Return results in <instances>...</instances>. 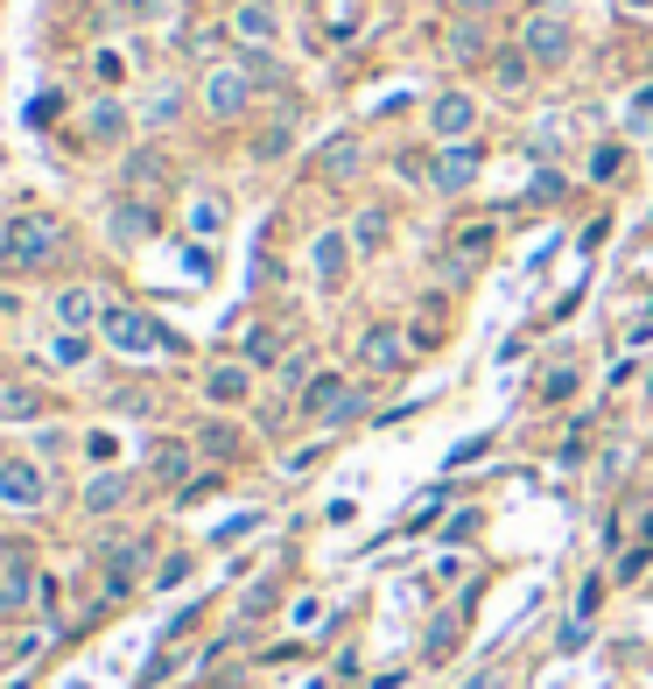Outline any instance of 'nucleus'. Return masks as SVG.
Segmentation results:
<instances>
[{
	"label": "nucleus",
	"instance_id": "1",
	"mask_svg": "<svg viewBox=\"0 0 653 689\" xmlns=\"http://www.w3.org/2000/svg\"><path fill=\"white\" fill-rule=\"evenodd\" d=\"M0 233H8L0 261L22 267V275H35V267H56V261H64V246H71L64 219H50V212H14L8 225H0Z\"/></svg>",
	"mask_w": 653,
	"mask_h": 689
},
{
	"label": "nucleus",
	"instance_id": "2",
	"mask_svg": "<svg viewBox=\"0 0 653 689\" xmlns=\"http://www.w3.org/2000/svg\"><path fill=\"white\" fill-rule=\"evenodd\" d=\"M254 99H260V85H254V71H246L239 56H218V64H204V78H197V106H204V120L239 127L246 113H254Z\"/></svg>",
	"mask_w": 653,
	"mask_h": 689
},
{
	"label": "nucleus",
	"instance_id": "3",
	"mask_svg": "<svg viewBox=\"0 0 653 689\" xmlns=\"http://www.w3.org/2000/svg\"><path fill=\"white\" fill-rule=\"evenodd\" d=\"M99 338L113 344V352H127V359H148V352H176V338L162 331L148 310H127V303H106V317H99Z\"/></svg>",
	"mask_w": 653,
	"mask_h": 689
},
{
	"label": "nucleus",
	"instance_id": "4",
	"mask_svg": "<svg viewBox=\"0 0 653 689\" xmlns=\"http://www.w3.org/2000/svg\"><path fill=\"white\" fill-rule=\"evenodd\" d=\"M513 43H521L542 71H563L569 56H576V22H569V14H555V8H534L527 22L513 29Z\"/></svg>",
	"mask_w": 653,
	"mask_h": 689
},
{
	"label": "nucleus",
	"instance_id": "5",
	"mask_svg": "<svg viewBox=\"0 0 653 689\" xmlns=\"http://www.w3.org/2000/svg\"><path fill=\"white\" fill-rule=\"evenodd\" d=\"M0 507H8V513H43L50 507L43 457H0Z\"/></svg>",
	"mask_w": 653,
	"mask_h": 689
},
{
	"label": "nucleus",
	"instance_id": "6",
	"mask_svg": "<svg viewBox=\"0 0 653 689\" xmlns=\"http://www.w3.org/2000/svg\"><path fill=\"white\" fill-rule=\"evenodd\" d=\"M352 261H358V246H352L344 225H323V233L310 240V282H317L323 296H338L344 282H352Z\"/></svg>",
	"mask_w": 653,
	"mask_h": 689
},
{
	"label": "nucleus",
	"instance_id": "7",
	"mask_svg": "<svg viewBox=\"0 0 653 689\" xmlns=\"http://www.w3.org/2000/svg\"><path fill=\"white\" fill-rule=\"evenodd\" d=\"M478 169H485L478 141H443L429 156V190H436V198H464V190L478 183Z\"/></svg>",
	"mask_w": 653,
	"mask_h": 689
},
{
	"label": "nucleus",
	"instance_id": "8",
	"mask_svg": "<svg viewBox=\"0 0 653 689\" xmlns=\"http://www.w3.org/2000/svg\"><path fill=\"white\" fill-rule=\"evenodd\" d=\"M225 35H233L239 50H281V8L275 0H233Z\"/></svg>",
	"mask_w": 653,
	"mask_h": 689
},
{
	"label": "nucleus",
	"instance_id": "9",
	"mask_svg": "<svg viewBox=\"0 0 653 689\" xmlns=\"http://www.w3.org/2000/svg\"><path fill=\"white\" fill-rule=\"evenodd\" d=\"M429 134H436V141H471V134H478V99L464 85H443L429 99Z\"/></svg>",
	"mask_w": 653,
	"mask_h": 689
},
{
	"label": "nucleus",
	"instance_id": "10",
	"mask_svg": "<svg viewBox=\"0 0 653 689\" xmlns=\"http://www.w3.org/2000/svg\"><path fill=\"white\" fill-rule=\"evenodd\" d=\"M35 605V563H29V542H8V556H0V619H14V612Z\"/></svg>",
	"mask_w": 653,
	"mask_h": 689
},
{
	"label": "nucleus",
	"instance_id": "11",
	"mask_svg": "<svg viewBox=\"0 0 653 689\" xmlns=\"http://www.w3.org/2000/svg\"><path fill=\"white\" fill-rule=\"evenodd\" d=\"M183 113H190V92L176 78H162V85H148L141 99H133V120H141L148 134H169V127H183Z\"/></svg>",
	"mask_w": 653,
	"mask_h": 689
},
{
	"label": "nucleus",
	"instance_id": "12",
	"mask_svg": "<svg viewBox=\"0 0 653 689\" xmlns=\"http://www.w3.org/2000/svg\"><path fill=\"white\" fill-rule=\"evenodd\" d=\"M133 500V471H92L85 478V492H78V513H85V521H106V513H120Z\"/></svg>",
	"mask_w": 653,
	"mask_h": 689
},
{
	"label": "nucleus",
	"instance_id": "13",
	"mask_svg": "<svg viewBox=\"0 0 653 689\" xmlns=\"http://www.w3.org/2000/svg\"><path fill=\"white\" fill-rule=\"evenodd\" d=\"M204 401L211 409H246V401H254V367H246V359H218V367L204 373Z\"/></svg>",
	"mask_w": 653,
	"mask_h": 689
},
{
	"label": "nucleus",
	"instance_id": "14",
	"mask_svg": "<svg viewBox=\"0 0 653 689\" xmlns=\"http://www.w3.org/2000/svg\"><path fill=\"white\" fill-rule=\"evenodd\" d=\"M106 233H113V246L156 240V204H148V198H113L106 204Z\"/></svg>",
	"mask_w": 653,
	"mask_h": 689
},
{
	"label": "nucleus",
	"instance_id": "15",
	"mask_svg": "<svg viewBox=\"0 0 653 689\" xmlns=\"http://www.w3.org/2000/svg\"><path fill=\"white\" fill-rule=\"evenodd\" d=\"M358 359H366L373 373H400L408 367V338H400V324H366V331H358Z\"/></svg>",
	"mask_w": 653,
	"mask_h": 689
},
{
	"label": "nucleus",
	"instance_id": "16",
	"mask_svg": "<svg viewBox=\"0 0 653 689\" xmlns=\"http://www.w3.org/2000/svg\"><path fill=\"white\" fill-rule=\"evenodd\" d=\"M443 56L450 64H492V29L478 22V14H457L443 29Z\"/></svg>",
	"mask_w": 653,
	"mask_h": 689
},
{
	"label": "nucleus",
	"instance_id": "17",
	"mask_svg": "<svg viewBox=\"0 0 653 689\" xmlns=\"http://www.w3.org/2000/svg\"><path fill=\"white\" fill-rule=\"evenodd\" d=\"M99 317H106L99 289H85V282H64V289H56V331H92Z\"/></svg>",
	"mask_w": 653,
	"mask_h": 689
},
{
	"label": "nucleus",
	"instance_id": "18",
	"mask_svg": "<svg viewBox=\"0 0 653 689\" xmlns=\"http://www.w3.org/2000/svg\"><path fill=\"white\" fill-rule=\"evenodd\" d=\"M133 127H141V120H133V106H120V99H92V106H85V134H92L99 148L127 141Z\"/></svg>",
	"mask_w": 653,
	"mask_h": 689
},
{
	"label": "nucleus",
	"instance_id": "19",
	"mask_svg": "<svg viewBox=\"0 0 653 689\" xmlns=\"http://www.w3.org/2000/svg\"><path fill=\"white\" fill-rule=\"evenodd\" d=\"M492 92H506V99H513V92H527L534 85V71H542V64H534V56L521 50V43H506V50H492Z\"/></svg>",
	"mask_w": 653,
	"mask_h": 689
},
{
	"label": "nucleus",
	"instance_id": "20",
	"mask_svg": "<svg viewBox=\"0 0 653 689\" xmlns=\"http://www.w3.org/2000/svg\"><path fill=\"white\" fill-rule=\"evenodd\" d=\"M190 465H197V444H183V436H162L156 457H148V471H156L162 486H190Z\"/></svg>",
	"mask_w": 653,
	"mask_h": 689
},
{
	"label": "nucleus",
	"instance_id": "21",
	"mask_svg": "<svg viewBox=\"0 0 653 689\" xmlns=\"http://www.w3.org/2000/svg\"><path fill=\"white\" fill-rule=\"evenodd\" d=\"M225 212H233V204H225L218 190H190V204H183V225H190L197 240H218V233H225Z\"/></svg>",
	"mask_w": 653,
	"mask_h": 689
},
{
	"label": "nucleus",
	"instance_id": "22",
	"mask_svg": "<svg viewBox=\"0 0 653 689\" xmlns=\"http://www.w3.org/2000/svg\"><path fill=\"white\" fill-rule=\"evenodd\" d=\"M190 444H197L204 457H218V465H239V457H246V436H239L233 423H197V436H190Z\"/></svg>",
	"mask_w": 653,
	"mask_h": 689
},
{
	"label": "nucleus",
	"instance_id": "23",
	"mask_svg": "<svg viewBox=\"0 0 653 689\" xmlns=\"http://www.w3.org/2000/svg\"><path fill=\"white\" fill-rule=\"evenodd\" d=\"M169 183V156H162V148H133V156H127V190H141V198H148V190H162Z\"/></svg>",
	"mask_w": 653,
	"mask_h": 689
},
{
	"label": "nucleus",
	"instance_id": "24",
	"mask_svg": "<svg viewBox=\"0 0 653 689\" xmlns=\"http://www.w3.org/2000/svg\"><path fill=\"white\" fill-rule=\"evenodd\" d=\"M344 233H352V246H358V254H379V246L394 240V219L379 212V204H366V212H358L352 225H344Z\"/></svg>",
	"mask_w": 653,
	"mask_h": 689
},
{
	"label": "nucleus",
	"instance_id": "25",
	"mask_svg": "<svg viewBox=\"0 0 653 689\" xmlns=\"http://www.w3.org/2000/svg\"><path fill=\"white\" fill-rule=\"evenodd\" d=\"M288 148H296V120H267V127L254 134V148H246V156H254V162H281Z\"/></svg>",
	"mask_w": 653,
	"mask_h": 689
},
{
	"label": "nucleus",
	"instance_id": "26",
	"mask_svg": "<svg viewBox=\"0 0 653 689\" xmlns=\"http://www.w3.org/2000/svg\"><path fill=\"white\" fill-rule=\"evenodd\" d=\"M35 415H43L35 388H0V423H35Z\"/></svg>",
	"mask_w": 653,
	"mask_h": 689
},
{
	"label": "nucleus",
	"instance_id": "27",
	"mask_svg": "<svg viewBox=\"0 0 653 689\" xmlns=\"http://www.w3.org/2000/svg\"><path fill=\"white\" fill-rule=\"evenodd\" d=\"M92 359V331H56L50 338V367H85Z\"/></svg>",
	"mask_w": 653,
	"mask_h": 689
},
{
	"label": "nucleus",
	"instance_id": "28",
	"mask_svg": "<svg viewBox=\"0 0 653 689\" xmlns=\"http://www.w3.org/2000/svg\"><path fill=\"white\" fill-rule=\"evenodd\" d=\"M358 162H366V148H358V141H352V134H344V141L331 148V162H323V177H338V183H344V177H352V169H358Z\"/></svg>",
	"mask_w": 653,
	"mask_h": 689
},
{
	"label": "nucleus",
	"instance_id": "29",
	"mask_svg": "<svg viewBox=\"0 0 653 689\" xmlns=\"http://www.w3.org/2000/svg\"><path fill=\"white\" fill-rule=\"evenodd\" d=\"M275 352H281L275 331H246V352L239 359H246V367H275Z\"/></svg>",
	"mask_w": 653,
	"mask_h": 689
},
{
	"label": "nucleus",
	"instance_id": "30",
	"mask_svg": "<svg viewBox=\"0 0 653 689\" xmlns=\"http://www.w3.org/2000/svg\"><path fill=\"white\" fill-rule=\"evenodd\" d=\"M450 647H457V619H436V626H429V661H443Z\"/></svg>",
	"mask_w": 653,
	"mask_h": 689
},
{
	"label": "nucleus",
	"instance_id": "31",
	"mask_svg": "<svg viewBox=\"0 0 653 689\" xmlns=\"http://www.w3.org/2000/svg\"><path fill=\"white\" fill-rule=\"evenodd\" d=\"M619 169H625V148H598V162H590V177H598V183H611Z\"/></svg>",
	"mask_w": 653,
	"mask_h": 689
},
{
	"label": "nucleus",
	"instance_id": "32",
	"mask_svg": "<svg viewBox=\"0 0 653 689\" xmlns=\"http://www.w3.org/2000/svg\"><path fill=\"white\" fill-rule=\"evenodd\" d=\"M542 394H548V401H569V394H576V367H555Z\"/></svg>",
	"mask_w": 653,
	"mask_h": 689
},
{
	"label": "nucleus",
	"instance_id": "33",
	"mask_svg": "<svg viewBox=\"0 0 653 689\" xmlns=\"http://www.w3.org/2000/svg\"><path fill=\"white\" fill-rule=\"evenodd\" d=\"M113 409H120V415H148V409H156V401H148L141 388H120V394H113Z\"/></svg>",
	"mask_w": 653,
	"mask_h": 689
},
{
	"label": "nucleus",
	"instance_id": "34",
	"mask_svg": "<svg viewBox=\"0 0 653 689\" xmlns=\"http://www.w3.org/2000/svg\"><path fill=\"white\" fill-rule=\"evenodd\" d=\"M183 577H190V556H169V563L156 570V584H162V591H176Z\"/></svg>",
	"mask_w": 653,
	"mask_h": 689
},
{
	"label": "nucleus",
	"instance_id": "35",
	"mask_svg": "<svg viewBox=\"0 0 653 689\" xmlns=\"http://www.w3.org/2000/svg\"><path fill=\"white\" fill-rule=\"evenodd\" d=\"M169 8H176V0H127L133 22H156V14H169Z\"/></svg>",
	"mask_w": 653,
	"mask_h": 689
},
{
	"label": "nucleus",
	"instance_id": "36",
	"mask_svg": "<svg viewBox=\"0 0 653 689\" xmlns=\"http://www.w3.org/2000/svg\"><path fill=\"white\" fill-rule=\"evenodd\" d=\"M85 451L99 457V465H113V430H92V436H85Z\"/></svg>",
	"mask_w": 653,
	"mask_h": 689
},
{
	"label": "nucleus",
	"instance_id": "37",
	"mask_svg": "<svg viewBox=\"0 0 653 689\" xmlns=\"http://www.w3.org/2000/svg\"><path fill=\"white\" fill-rule=\"evenodd\" d=\"M584 640H590V619H569V626H563V655H576Z\"/></svg>",
	"mask_w": 653,
	"mask_h": 689
},
{
	"label": "nucleus",
	"instance_id": "38",
	"mask_svg": "<svg viewBox=\"0 0 653 689\" xmlns=\"http://www.w3.org/2000/svg\"><path fill=\"white\" fill-rule=\"evenodd\" d=\"M534 198H542V204L563 198V177H555V169H542V177H534Z\"/></svg>",
	"mask_w": 653,
	"mask_h": 689
},
{
	"label": "nucleus",
	"instance_id": "39",
	"mask_svg": "<svg viewBox=\"0 0 653 689\" xmlns=\"http://www.w3.org/2000/svg\"><path fill=\"white\" fill-rule=\"evenodd\" d=\"M450 8H457V14H478V22H485V14L499 8V0H450Z\"/></svg>",
	"mask_w": 653,
	"mask_h": 689
},
{
	"label": "nucleus",
	"instance_id": "40",
	"mask_svg": "<svg viewBox=\"0 0 653 689\" xmlns=\"http://www.w3.org/2000/svg\"><path fill=\"white\" fill-rule=\"evenodd\" d=\"M625 14H653V0H625Z\"/></svg>",
	"mask_w": 653,
	"mask_h": 689
},
{
	"label": "nucleus",
	"instance_id": "41",
	"mask_svg": "<svg viewBox=\"0 0 653 689\" xmlns=\"http://www.w3.org/2000/svg\"><path fill=\"white\" fill-rule=\"evenodd\" d=\"M8 689H29V682H8Z\"/></svg>",
	"mask_w": 653,
	"mask_h": 689
},
{
	"label": "nucleus",
	"instance_id": "42",
	"mask_svg": "<svg viewBox=\"0 0 653 689\" xmlns=\"http://www.w3.org/2000/svg\"><path fill=\"white\" fill-rule=\"evenodd\" d=\"M310 689H331V682H310Z\"/></svg>",
	"mask_w": 653,
	"mask_h": 689
}]
</instances>
